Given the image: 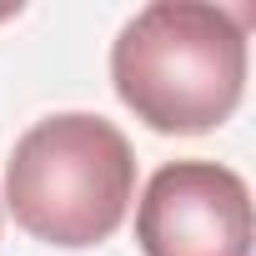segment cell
<instances>
[{"label":"cell","instance_id":"6da1fadb","mask_svg":"<svg viewBox=\"0 0 256 256\" xmlns=\"http://www.w3.org/2000/svg\"><path fill=\"white\" fill-rule=\"evenodd\" d=\"M110 86L156 136L216 131L246 96V20L206 0L141 6L110 40Z\"/></svg>","mask_w":256,"mask_h":256},{"label":"cell","instance_id":"7a4b0ae2","mask_svg":"<svg viewBox=\"0 0 256 256\" xmlns=\"http://www.w3.org/2000/svg\"><path fill=\"white\" fill-rule=\"evenodd\" d=\"M0 201L26 236L46 246H100L131 216L136 151L116 120L96 110H56L16 141Z\"/></svg>","mask_w":256,"mask_h":256},{"label":"cell","instance_id":"3957f363","mask_svg":"<svg viewBox=\"0 0 256 256\" xmlns=\"http://www.w3.org/2000/svg\"><path fill=\"white\" fill-rule=\"evenodd\" d=\"M141 256H251V191L221 161H166L136 201Z\"/></svg>","mask_w":256,"mask_h":256},{"label":"cell","instance_id":"277c9868","mask_svg":"<svg viewBox=\"0 0 256 256\" xmlns=\"http://www.w3.org/2000/svg\"><path fill=\"white\" fill-rule=\"evenodd\" d=\"M20 16V6H0V26H6V20H16Z\"/></svg>","mask_w":256,"mask_h":256}]
</instances>
